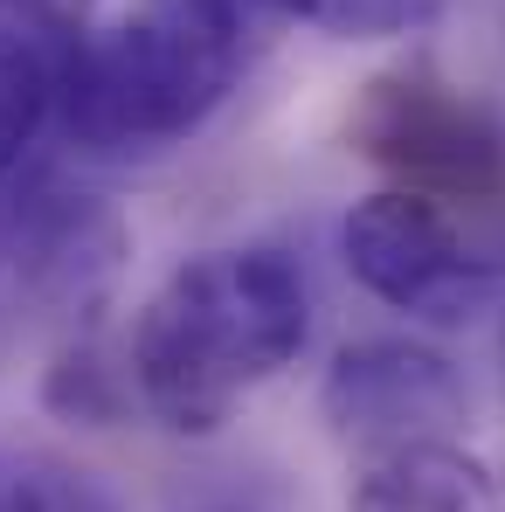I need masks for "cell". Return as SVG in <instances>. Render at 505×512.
I'll return each instance as SVG.
<instances>
[{"label":"cell","mask_w":505,"mask_h":512,"mask_svg":"<svg viewBox=\"0 0 505 512\" xmlns=\"http://www.w3.org/2000/svg\"><path fill=\"white\" fill-rule=\"evenodd\" d=\"M339 256L360 277V291H374L381 305L409 312L422 326L478 319L505 284V256L471 243L443 201L409 187H381L353 201L339 222Z\"/></svg>","instance_id":"obj_4"},{"label":"cell","mask_w":505,"mask_h":512,"mask_svg":"<svg viewBox=\"0 0 505 512\" xmlns=\"http://www.w3.org/2000/svg\"><path fill=\"white\" fill-rule=\"evenodd\" d=\"M0 512H125L118 492L49 450H0Z\"/></svg>","instance_id":"obj_9"},{"label":"cell","mask_w":505,"mask_h":512,"mask_svg":"<svg viewBox=\"0 0 505 512\" xmlns=\"http://www.w3.org/2000/svg\"><path fill=\"white\" fill-rule=\"evenodd\" d=\"M201 512H256V506H201Z\"/></svg>","instance_id":"obj_12"},{"label":"cell","mask_w":505,"mask_h":512,"mask_svg":"<svg viewBox=\"0 0 505 512\" xmlns=\"http://www.w3.org/2000/svg\"><path fill=\"white\" fill-rule=\"evenodd\" d=\"M125 263V222L42 153L0 180V298L35 312H84Z\"/></svg>","instance_id":"obj_5"},{"label":"cell","mask_w":505,"mask_h":512,"mask_svg":"<svg viewBox=\"0 0 505 512\" xmlns=\"http://www.w3.org/2000/svg\"><path fill=\"white\" fill-rule=\"evenodd\" d=\"M499 367H505V326H499Z\"/></svg>","instance_id":"obj_13"},{"label":"cell","mask_w":505,"mask_h":512,"mask_svg":"<svg viewBox=\"0 0 505 512\" xmlns=\"http://www.w3.org/2000/svg\"><path fill=\"white\" fill-rule=\"evenodd\" d=\"M270 7L333 42H388V35H416L422 21H436L443 0H270Z\"/></svg>","instance_id":"obj_10"},{"label":"cell","mask_w":505,"mask_h":512,"mask_svg":"<svg viewBox=\"0 0 505 512\" xmlns=\"http://www.w3.org/2000/svg\"><path fill=\"white\" fill-rule=\"evenodd\" d=\"M499 201H505V194H499ZM499 256H505V243H499Z\"/></svg>","instance_id":"obj_14"},{"label":"cell","mask_w":505,"mask_h":512,"mask_svg":"<svg viewBox=\"0 0 505 512\" xmlns=\"http://www.w3.org/2000/svg\"><path fill=\"white\" fill-rule=\"evenodd\" d=\"M250 70V0H139L56 42V125L84 153H167L208 132Z\"/></svg>","instance_id":"obj_2"},{"label":"cell","mask_w":505,"mask_h":512,"mask_svg":"<svg viewBox=\"0 0 505 512\" xmlns=\"http://www.w3.org/2000/svg\"><path fill=\"white\" fill-rule=\"evenodd\" d=\"M312 340V284L270 243L201 250L139 305L125 381L173 436H215L236 402L277 381Z\"/></svg>","instance_id":"obj_1"},{"label":"cell","mask_w":505,"mask_h":512,"mask_svg":"<svg viewBox=\"0 0 505 512\" xmlns=\"http://www.w3.org/2000/svg\"><path fill=\"white\" fill-rule=\"evenodd\" d=\"M471 409V381L450 353L422 340H353L333 353L319 381V416L346 443H416V436H450Z\"/></svg>","instance_id":"obj_6"},{"label":"cell","mask_w":505,"mask_h":512,"mask_svg":"<svg viewBox=\"0 0 505 512\" xmlns=\"http://www.w3.org/2000/svg\"><path fill=\"white\" fill-rule=\"evenodd\" d=\"M42 402H49L56 416H70V423L104 429V423L125 416L132 381H125V367H104L97 346H70V353L49 367V381H42Z\"/></svg>","instance_id":"obj_11"},{"label":"cell","mask_w":505,"mask_h":512,"mask_svg":"<svg viewBox=\"0 0 505 512\" xmlns=\"http://www.w3.org/2000/svg\"><path fill=\"white\" fill-rule=\"evenodd\" d=\"M346 146L429 201L505 194V111L429 70L374 77L346 111Z\"/></svg>","instance_id":"obj_3"},{"label":"cell","mask_w":505,"mask_h":512,"mask_svg":"<svg viewBox=\"0 0 505 512\" xmlns=\"http://www.w3.org/2000/svg\"><path fill=\"white\" fill-rule=\"evenodd\" d=\"M346 512H505V492L464 443L416 436L360 457Z\"/></svg>","instance_id":"obj_7"},{"label":"cell","mask_w":505,"mask_h":512,"mask_svg":"<svg viewBox=\"0 0 505 512\" xmlns=\"http://www.w3.org/2000/svg\"><path fill=\"white\" fill-rule=\"evenodd\" d=\"M56 125V42L0 14V180L42 153Z\"/></svg>","instance_id":"obj_8"}]
</instances>
